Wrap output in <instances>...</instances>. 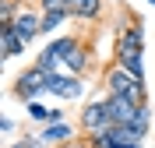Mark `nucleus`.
I'll use <instances>...</instances> for the list:
<instances>
[{"instance_id":"nucleus-1","label":"nucleus","mask_w":155,"mask_h":148,"mask_svg":"<svg viewBox=\"0 0 155 148\" xmlns=\"http://www.w3.org/2000/svg\"><path fill=\"white\" fill-rule=\"evenodd\" d=\"M113 64H120L124 71L137 74L145 81V21L130 14V11H120V18L113 25Z\"/></svg>"},{"instance_id":"nucleus-2","label":"nucleus","mask_w":155,"mask_h":148,"mask_svg":"<svg viewBox=\"0 0 155 148\" xmlns=\"http://www.w3.org/2000/svg\"><path fill=\"white\" fill-rule=\"evenodd\" d=\"M102 95H120V99H130L137 106H148V85L137 74L124 71L120 64L109 60V67L102 71Z\"/></svg>"},{"instance_id":"nucleus-3","label":"nucleus","mask_w":155,"mask_h":148,"mask_svg":"<svg viewBox=\"0 0 155 148\" xmlns=\"http://www.w3.org/2000/svg\"><path fill=\"white\" fill-rule=\"evenodd\" d=\"M106 106H109V117H113V127H137L145 130L152 127V106H137V102H130V99H120V95H106Z\"/></svg>"},{"instance_id":"nucleus-4","label":"nucleus","mask_w":155,"mask_h":148,"mask_svg":"<svg viewBox=\"0 0 155 148\" xmlns=\"http://www.w3.org/2000/svg\"><path fill=\"white\" fill-rule=\"evenodd\" d=\"M78 42H81L78 35H53V39H49L46 46H42V49L35 53V60H32V64H35V67H42L46 74H57V71L64 67L67 53L78 46Z\"/></svg>"},{"instance_id":"nucleus-5","label":"nucleus","mask_w":155,"mask_h":148,"mask_svg":"<svg viewBox=\"0 0 155 148\" xmlns=\"http://www.w3.org/2000/svg\"><path fill=\"white\" fill-rule=\"evenodd\" d=\"M78 127H81V134H85V138H92V134H102V130L113 127V117H109L106 95L88 99L85 106L78 109Z\"/></svg>"},{"instance_id":"nucleus-6","label":"nucleus","mask_w":155,"mask_h":148,"mask_svg":"<svg viewBox=\"0 0 155 148\" xmlns=\"http://www.w3.org/2000/svg\"><path fill=\"white\" fill-rule=\"evenodd\" d=\"M46 78H49L46 71L32 64V67H25L18 78H14V85H11V95L18 99V102H25V106H28V102H39V99L46 95Z\"/></svg>"},{"instance_id":"nucleus-7","label":"nucleus","mask_w":155,"mask_h":148,"mask_svg":"<svg viewBox=\"0 0 155 148\" xmlns=\"http://www.w3.org/2000/svg\"><path fill=\"white\" fill-rule=\"evenodd\" d=\"M46 95H57V99H64V102H81V99L88 95V81L78 78V74L57 71V74L46 78Z\"/></svg>"},{"instance_id":"nucleus-8","label":"nucleus","mask_w":155,"mask_h":148,"mask_svg":"<svg viewBox=\"0 0 155 148\" xmlns=\"http://www.w3.org/2000/svg\"><path fill=\"white\" fill-rule=\"evenodd\" d=\"M4 28H7V25H4ZM11 28L18 32V39L25 42V46H32V42L42 35V11L28 7V4H21L18 14H14V21H11Z\"/></svg>"},{"instance_id":"nucleus-9","label":"nucleus","mask_w":155,"mask_h":148,"mask_svg":"<svg viewBox=\"0 0 155 148\" xmlns=\"http://www.w3.org/2000/svg\"><path fill=\"white\" fill-rule=\"evenodd\" d=\"M78 123H71V120H60V123H42L39 127V141L46 148H64V145H71V141H78L74 134H78Z\"/></svg>"},{"instance_id":"nucleus-10","label":"nucleus","mask_w":155,"mask_h":148,"mask_svg":"<svg viewBox=\"0 0 155 148\" xmlns=\"http://www.w3.org/2000/svg\"><path fill=\"white\" fill-rule=\"evenodd\" d=\"M106 0H71V18L74 21H102Z\"/></svg>"},{"instance_id":"nucleus-11","label":"nucleus","mask_w":155,"mask_h":148,"mask_svg":"<svg viewBox=\"0 0 155 148\" xmlns=\"http://www.w3.org/2000/svg\"><path fill=\"white\" fill-rule=\"evenodd\" d=\"M25 113H28V120H35V123H60V120H67V117H64V109L46 106L42 99H39V102H28Z\"/></svg>"},{"instance_id":"nucleus-12","label":"nucleus","mask_w":155,"mask_h":148,"mask_svg":"<svg viewBox=\"0 0 155 148\" xmlns=\"http://www.w3.org/2000/svg\"><path fill=\"white\" fill-rule=\"evenodd\" d=\"M0 49H4V60H14V57H21L25 53V42L18 39V32L11 28H0Z\"/></svg>"},{"instance_id":"nucleus-13","label":"nucleus","mask_w":155,"mask_h":148,"mask_svg":"<svg viewBox=\"0 0 155 148\" xmlns=\"http://www.w3.org/2000/svg\"><path fill=\"white\" fill-rule=\"evenodd\" d=\"M67 21H71V14H60V11H42V35H49V39H53V35H57Z\"/></svg>"},{"instance_id":"nucleus-14","label":"nucleus","mask_w":155,"mask_h":148,"mask_svg":"<svg viewBox=\"0 0 155 148\" xmlns=\"http://www.w3.org/2000/svg\"><path fill=\"white\" fill-rule=\"evenodd\" d=\"M4 148H46V145L39 141V134H25V138L11 141V145H4Z\"/></svg>"},{"instance_id":"nucleus-15","label":"nucleus","mask_w":155,"mask_h":148,"mask_svg":"<svg viewBox=\"0 0 155 148\" xmlns=\"http://www.w3.org/2000/svg\"><path fill=\"white\" fill-rule=\"evenodd\" d=\"M39 11H60V14H71V0H39Z\"/></svg>"},{"instance_id":"nucleus-16","label":"nucleus","mask_w":155,"mask_h":148,"mask_svg":"<svg viewBox=\"0 0 155 148\" xmlns=\"http://www.w3.org/2000/svg\"><path fill=\"white\" fill-rule=\"evenodd\" d=\"M0 134H14V120L11 117H0Z\"/></svg>"},{"instance_id":"nucleus-17","label":"nucleus","mask_w":155,"mask_h":148,"mask_svg":"<svg viewBox=\"0 0 155 148\" xmlns=\"http://www.w3.org/2000/svg\"><path fill=\"white\" fill-rule=\"evenodd\" d=\"M64 148H92V145H88V141L81 138V141H71V145H64Z\"/></svg>"},{"instance_id":"nucleus-18","label":"nucleus","mask_w":155,"mask_h":148,"mask_svg":"<svg viewBox=\"0 0 155 148\" xmlns=\"http://www.w3.org/2000/svg\"><path fill=\"white\" fill-rule=\"evenodd\" d=\"M120 148H141V145H120Z\"/></svg>"},{"instance_id":"nucleus-19","label":"nucleus","mask_w":155,"mask_h":148,"mask_svg":"<svg viewBox=\"0 0 155 148\" xmlns=\"http://www.w3.org/2000/svg\"><path fill=\"white\" fill-rule=\"evenodd\" d=\"M148 4H152V7H155V0H148Z\"/></svg>"},{"instance_id":"nucleus-20","label":"nucleus","mask_w":155,"mask_h":148,"mask_svg":"<svg viewBox=\"0 0 155 148\" xmlns=\"http://www.w3.org/2000/svg\"><path fill=\"white\" fill-rule=\"evenodd\" d=\"M106 4H116V0H106Z\"/></svg>"}]
</instances>
